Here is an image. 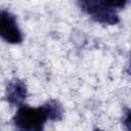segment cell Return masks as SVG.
I'll return each mask as SVG.
<instances>
[{
	"label": "cell",
	"instance_id": "1",
	"mask_svg": "<svg viewBox=\"0 0 131 131\" xmlns=\"http://www.w3.org/2000/svg\"><path fill=\"white\" fill-rule=\"evenodd\" d=\"M48 120V114L44 104L39 107L20 105L12 118V123L18 130L41 131Z\"/></svg>",
	"mask_w": 131,
	"mask_h": 131
},
{
	"label": "cell",
	"instance_id": "2",
	"mask_svg": "<svg viewBox=\"0 0 131 131\" xmlns=\"http://www.w3.org/2000/svg\"><path fill=\"white\" fill-rule=\"evenodd\" d=\"M80 8L92 19L103 25H117L120 19L116 11L107 7L101 0H78Z\"/></svg>",
	"mask_w": 131,
	"mask_h": 131
},
{
	"label": "cell",
	"instance_id": "3",
	"mask_svg": "<svg viewBox=\"0 0 131 131\" xmlns=\"http://www.w3.org/2000/svg\"><path fill=\"white\" fill-rule=\"evenodd\" d=\"M0 35L5 42L10 44H19L23 41V34L17 26L15 16L4 9L1 10L0 14Z\"/></svg>",
	"mask_w": 131,
	"mask_h": 131
},
{
	"label": "cell",
	"instance_id": "4",
	"mask_svg": "<svg viewBox=\"0 0 131 131\" xmlns=\"http://www.w3.org/2000/svg\"><path fill=\"white\" fill-rule=\"evenodd\" d=\"M27 85L23 80H10L5 89V99L11 106H20L27 98Z\"/></svg>",
	"mask_w": 131,
	"mask_h": 131
},
{
	"label": "cell",
	"instance_id": "5",
	"mask_svg": "<svg viewBox=\"0 0 131 131\" xmlns=\"http://www.w3.org/2000/svg\"><path fill=\"white\" fill-rule=\"evenodd\" d=\"M50 121H60L63 116V107L56 99H50L44 103Z\"/></svg>",
	"mask_w": 131,
	"mask_h": 131
},
{
	"label": "cell",
	"instance_id": "6",
	"mask_svg": "<svg viewBox=\"0 0 131 131\" xmlns=\"http://www.w3.org/2000/svg\"><path fill=\"white\" fill-rule=\"evenodd\" d=\"M107 7L112 8V9H116V8H123L125 7V5L127 4V0H101Z\"/></svg>",
	"mask_w": 131,
	"mask_h": 131
},
{
	"label": "cell",
	"instance_id": "7",
	"mask_svg": "<svg viewBox=\"0 0 131 131\" xmlns=\"http://www.w3.org/2000/svg\"><path fill=\"white\" fill-rule=\"evenodd\" d=\"M123 123H124V126L127 130L131 131V110H127L126 113H125V117H124V120H123Z\"/></svg>",
	"mask_w": 131,
	"mask_h": 131
}]
</instances>
